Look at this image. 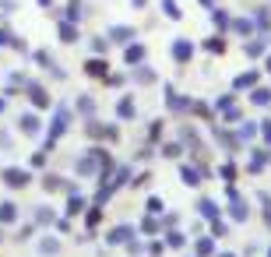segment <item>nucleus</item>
<instances>
[{
  "label": "nucleus",
  "instance_id": "1",
  "mask_svg": "<svg viewBox=\"0 0 271 257\" xmlns=\"http://www.w3.org/2000/svg\"><path fill=\"white\" fill-rule=\"evenodd\" d=\"M4 180H7L11 187H25V183H28V173H21V169H7V173H4Z\"/></svg>",
  "mask_w": 271,
  "mask_h": 257
}]
</instances>
